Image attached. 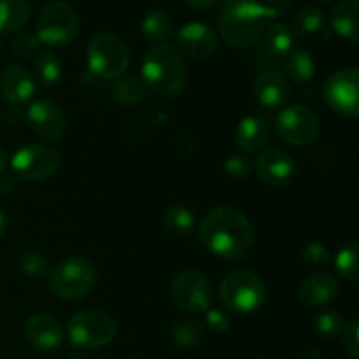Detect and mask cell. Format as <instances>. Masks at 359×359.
<instances>
[{"instance_id": "cell-1", "label": "cell", "mask_w": 359, "mask_h": 359, "mask_svg": "<svg viewBox=\"0 0 359 359\" xmlns=\"http://www.w3.org/2000/svg\"><path fill=\"white\" fill-rule=\"evenodd\" d=\"M200 242L214 256L242 259L252 251L255 230L237 207L217 205L207 212L198 230Z\"/></svg>"}, {"instance_id": "cell-2", "label": "cell", "mask_w": 359, "mask_h": 359, "mask_svg": "<svg viewBox=\"0 0 359 359\" xmlns=\"http://www.w3.org/2000/svg\"><path fill=\"white\" fill-rule=\"evenodd\" d=\"M269 21L265 7L258 0H224L217 14L221 37L235 49L255 46Z\"/></svg>"}, {"instance_id": "cell-3", "label": "cell", "mask_w": 359, "mask_h": 359, "mask_svg": "<svg viewBox=\"0 0 359 359\" xmlns=\"http://www.w3.org/2000/svg\"><path fill=\"white\" fill-rule=\"evenodd\" d=\"M142 77L146 88L161 97H177L188 79L184 58L170 44H156L144 55Z\"/></svg>"}, {"instance_id": "cell-4", "label": "cell", "mask_w": 359, "mask_h": 359, "mask_svg": "<svg viewBox=\"0 0 359 359\" xmlns=\"http://www.w3.org/2000/svg\"><path fill=\"white\" fill-rule=\"evenodd\" d=\"M97 269L83 256H72L60 262L51 270L48 287L55 297L65 302L84 300L97 286Z\"/></svg>"}, {"instance_id": "cell-5", "label": "cell", "mask_w": 359, "mask_h": 359, "mask_svg": "<svg viewBox=\"0 0 359 359\" xmlns=\"http://www.w3.org/2000/svg\"><path fill=\"white\" fill-rule=\"evenodd\" d=\"M130 65V49L119 35L97 34L88 44V67L104 81H118Z\"/></svg>"}, {"instance_id": "cell-6", "label": "cell", "mask_w": 359, "mask_h": 359, "mask_svg": "<svg viewBox=\"0 0 359 359\" xmlns=\"http://www.w3.org/2000/svg\"><path fill=\"white\" fill-rule=\"evenodd\" d=\"M219 298L230 311L237 314H251L265 304L266 286L255 272L233 270L221 280Z\"/></svg>"}, {"instance_id": "cell-7", "label": "cell", "mask_w": 359, "mask_h": 359, "mask_svg": "<svg viewBox=\"0 0 359 359\" xmlns=\"http://www.w3.org/2000/svg\"><path fill=\"white\" fill-rule=\"evenodd\" d=\"M118 332L114 318L105 311L88 309L72 316L69 321V337L81 349H100L112 342Z\"/></svg>"}, {"instance_id": "cell-8", "label": "cell", "mask_w": 359, "mask_h": 359, "mask_svg": "<svg viewBox=\"0 0 359 359\" xmlns=\"http://www.w3.org/2000/svg\"><path fill=\"white\" fill-rule=\"evenodd\" d=\"M79 30V18L72 6L63 0L48 4L41 11L37 20L39 42L53 48L67 46L76 39Z\"/></svg>"}, {"instance_id": "cell-9", "label": "cell", "mask_w": 359, "mask_h": 359, "mask_svg": "<svg viewBox=\"0 0 359 359\" xmlns=\"http://www.w3.org/2000/svg\"><path fill=\"white\" fill-rule=\"evenodd\" d=\"M277 133L293 146H307L318 139L321 132V119L309 105L293 104L284 107L276 118Z\"/></svg>"}, {"instance_id": "cell-10", "label": "cell", "mask_w": 359, "mask_h": 359, "mask_svg": "<svg viewBox=\"0 0 359 359\" xmlns=\"http://www.w3.org/2000/svg\"><path fill=\"white\" fill-rule=\"evenodd\" d=\"M326 105L347 118L359 116V70L356 67L337 70L323 86Z\"/></svg>"}, {"instance_id": "cell-11", "label": "cell", "mask_w": 359, "mask_h": 359, "mask_svg": "<svg viewBox=\"0 0 359 359\" xmlns=\"http://www.w3.org/2000/svg\"><path fill=\"white\" fill-rule=\"evenodd\" d=\"M60 154L46 144H28L20 147L11 160L14 174L23 181H41L60 168Z\"/></svg>"}, {"instance_id": "cell-12", "label": "cell", "mask_w": 359, "mask_h": 359, "mask_svg": "<svg viewBox=\"0 0 359 359\" xmlns=\"http://www.w3.org/2000/svg\"><path fill=\"white\" fill-rule=\"evenodd\" d=\"M172 302L188 314H202L210 305V284L203 273L184 270L172 283Z\"/></svg>"}, {"instance_id": "cell-13", "label": "cell", "mask_w": 359, "mask_h": 359, "mask_svg": "<svg viewBox=\"0 0 359 359\" xmlns=\"http://www.w3.org/2000/svg\"><path fill=\"white\" fill-rule=\"evenodd\" d=\"M255 168L259 179L272 188H286L297 177V163L283 149L263 151L256 158Z\"/></svg>"}, {"instance_id": "cell-14", "label": "cell", "mask_w": 359, "mask_h": 359, "mask_svg": "<svg viewBox=\"0 0 359 359\" xmlns=\"http://www.w3.org/2000/svg\"><path fill=\"white\" fill-rule=\"evenodd\" d=\"M177 44L186 56L193 60H207L216 55L219 39L210 25L202 21L186 23L177 32Z\"/></svg>"}, {"instance_id": "cell-15", "label": "cell", "mask_w": 359, "mask_h": 359, "mask_svg": "<svg viewBox=\"0 0 359 359\" xmlns=\"http://www.w3.org/2000/svg\"><path fill=\"white\" fill-rule=\"evenodd\" d=\"M258 42L259 46L255 53V58L263 65L273 69V65H279L291 55L294 35L290 27L283 23H276L265 28Z\"/></svg>"}, {"instance_id": "cell-16", "label": "cell", "mask_w": 359, "mask_h": 359, "mask_svg": "<svg viewBox=\"0 0 359 359\" xmlns=\"http://www.w3.org/2000/svg\"><path fill=\"white\" fill-rule=\"evenodd\" d=\"M32 130L46 140H60L67 130V118L62 109L51 100H37L28 109Z\"/></svg>"}, {"instance_id": "cell-17", "label": "cell", "mask_w": 359, "mask_h": 359, "mask_svg": "<svg viewBox=\"0 0 359 359\" xmlns=\"http://www.w3.org/2000/svg\"><path fill=\"white\" fill-rule=\"evenodd\" d=\"M25 337L37 351H55L63 342V326L49 314H35L25 325Z\"/></svg>"}, {"instance_id": "cell-18", "label": "cell", "mask_w": 359, "mask_h": 359, "mask_svg": "<svg viewBox=\"0 0 359 359\" xmlns=\"http://www.w3.org/2000/svg\"><path fill=\"white\" fill-rule=\"evenodd\" d=\"M339 294V280L330 273H316V276L307 277L298 287V302L311 309L325 307L335 302Z\"/></svg>"}, {"instance_id": "cell-19", "label": "cell", "mask_w": 359, "mask_h": 359, "mask_svg": "<svg viewBox=\"0 0 359 359\" xmlns=\"http://www.w3.org/2000/svg\"><path fill=\"white\" fill-rule=\"evenodd\" d=\"M290 83L276 69H266L255 81V98L259 105L269 109L280 107L290 98Z\"/></svg>"}, {"instance_id": "cell-20", "label": "cell", "mask_w": 359, "mask_h": 359, "mask_svg": "<svg viewBox=\"0 0 359 359\" xmlns=\"http://www.w3.org/2000/svg\"><path fill=\"white\" fill-rule=\"evenodd\" d=\"M0 90L7 102L14 105H23L35 93L34 77L25 67L9 65L0 77Z\"/></svg>"}, {"instance_id": "cell-21", "label": "cell", "mask_w": 359, "mask_h": 359, "mask_svg": "<svg viewBox=\"0 0 359 359\" xmlns=\"http://www.w3.org/2000/svg\"><path fill=\"white\" fill-rule=\"evenodd\" d=\"M270 139V126L265 118L258 114L245 116L235 128V144L244 153H256Z\"/></svg>"}, {"instance_id": "cell-22", "label": "cell", "mask_w": 359, "mask_h": 359, "mask_svg": "<svg viewBox=\"0 0 359 359\" xmlns=\"http://www.w3.org/2000/svg\"><path fill=\"white\" fill-rule=\"evenodd\" d=\"M358 0H340L332 11V27L340 37L351 42L359 41V23H358Z\"/></svg>"}, {"instance_id": "cell-23", "label": "cell", "mask_w": 359, "mask_h": 359, "mask_svg": "<svg viewBox=\"0 0 359 359\" xmlns=\"http://www.w3.org/2000/svg\"><path fill=\"white\" fill-rule=\"evenodd\" d=\"M142 34L147 41L154 44H167V41H170L175 35L170 14L165 9L151 11L142 21Z\"/></svg>"}, {"instance_id": "cell-24", "label": "cell", "mask_w": 359, "mask_h": 359, "mask_svg": "<svg viewBox=\"0 0 359 359\" xmlns=\"http://www.w3.org/2000/svg\"><path fill=\"white\" fill-rule=\"evenodd\" d=\"M30 20L25 0H0V34H16Z\"/></svg>"}, {"instance_id": "cell-25", "label": "cell", "mask_w": 359, "mask_h": 359, "mask_svg": "<svg viewBox=\"0 0 359 359\" xmlns=\"http://www.w3.org/2000/svg\"><path fill=\"white\" fill-rule=\"evenodd\" d=\"M326 18L325 13L319 6L309 4V6L302 7L293 18V25H291V32L298 37H307V35H314L325 28Z\"/></svg>"}, {"instance_id": "cell-26", "label": "cell", "mask_w": 359, "mask_h": 359, "mask_svg": "<svg viewBox=\"0 0 359 359\" xmlns=\"http://www.w3.org/2000/svg\"><path fill=\"white\" fill-rule=\"evenodd\" d=\"M286 65V74L293 83L305 84L316 76V60L305 49L291 51V55L284 60Z\"/></svg>"}, {"instance_id": "cell-27", "label": "cell", "mask_w": 359, "mask_h": 359, "mask_svg": "<svg viewBox=\"0 0 359 359\" xmlns=\"http://www.w3.org/2000/svg\"><path fill=\"white\" fill-rule=\"evenodd\" d=\"M163 226L172 237L186 238L195 228V216L184 205H172L163 214Z\"/></svg>"}, {"instance_id": "cell-28", "label": "cell", "mask_w": 359, "mask_h": 359, "mask_svg": "<svg viewBox=\"0 0 359 359\" xmlns=\"http://www.w3.org/2000/svg\"><path fill=\"white\" fill-rule=\"evenodd\" d=\"M205 326L198 319H181L172 328V342L181 349H191L203 340Z\"/></svg>"}, {"instance_id": "cell-29", "label": "cell", "mask_w": 359, "mask_h": 359, "mask_svg": "<svg viewBox=\"0 0 359 359\" xmlns=\"http://www.w3.org/2000/svg\"><path fill=\"white\" fill-rule=\"evenodd\" d=\"M112 97L126 105L139 104L146 98V84L135 76L119 77L118 83L112 88Z\"/></svg>"}, {"instance_id": "cell-30", "label": "cell", "mask_w": 359, "mask_h": 359, "mask_svg": "<svg viewBox=\"0 0 359 359\" xmlns=\"http://www.w3.org/2000/svg\"><path fill=\"white\" fill-rule=\"evenodd\" d=\"M358 258H359L358 242H351V244L344 245L335 258V266L340 272V276H342L344 279L351 280V283H356L359 277Z\"/></svg>"}, {"instance_id": "cell-31", "label": "cell", "mask_w": 359, "mask_h": 359, "mask_svg": "<svg viewBox=\"0 0 359 359\" xmlns=\"http://www.w3.org/2000/svg\"><path fill=\"white\" fill-rule=\"evenodd\" d=\"M35 77L44 86H53L62 77V63L51 53H42L35 60Z\"/></svg>"}, {"instance_id": "cell-32", "label": "cell", "mask_w": 359, "mask_h": 359, "mask_svg": "<svg viewBox=\"0 0 359 359\" xmlns=\"http://www.w3.org/2000/svg\"><path fill=\"white\" fill-rule=\"evenodd\" d=\"M314 330L325 339H335V337L342 335L344 332L342 316L333 309L321 311L314 318Z\"/></svg>"}, {"instance_id": "cell-33", "label": "cell", "mask_w": 359, "mask_h": 359, "mask_svg": "<svg viewBox=\"0 0 359 359\" xmlns=\"http://www.w3.org/2000/svg\"><path fill=\"white\" fill-rule=\"evenodd\" d=\"M18 266H20L21 273H25L27 277L34 279V277H41L48 272L49 263L42 252L27 251L20 256V259H18Z\"/></svg>"}, {"instance_id": "cell-34", "label": "cell", "mask_w": 359, "mask_h": 359, "mask_svg": "<svg viewBox=\"0 0 359 359\" xmlns=\"http://www.w3.org/2000/svg\"><path fill=\"white\" fill-rule=\"evenodd\" d=\"M298 259L304 263L309 269H323L330 263V252L328 249L325 248L319 242H312V244H307L298 255Z\"/></svg>"}, {"instance_id": "cell-35", "label": "cell", "mask_w": 359, "mask_h": 359, "mask_svg": "<svg viewBox=\"0 0 359 359\" xmlns=\"http://www.w3.org/2000/svg\"><path fill=\"white\" fill-rule=\"evenodd\" d=\"M252 172V163L245 154H233L224 161V174L230 179H245Z\"/></svg>"}, {"instance_id": "cell-36", "label": "cell", "mask_w": 359, "mask_h": 359, "mask_svg": "<svg viewBox=\"0 0 359 359\" xmlns=\"http://www.w3.org/2000/svg\"><path fill=\"white\" fill-rule=\"evenodd\" d=\"M39 46L37 35L34 34H20L11 44V51L16 58H30L35 55Z\"/></svg>"}, {"instance_id": "cell-37", "label": "cell", "mask_w": 359, "mask_h": 359, "mask_svg": "<svg viewBox=\"0 0 359 359\" xmlns=\"http://www.w3.org/2000/svg\"><path fill=\"white\" fill-rule=\"evenodd\" d=\"M342 342L344 349L353 359L359 358V325L358 321L351 323L347 328H344L342 332Z\"/></svg>"}, {"instance_id": "cell-38", "label": "cell", "mask_w": 359, "mask_h": 359, "mask_svg": "<svg viewBox=\"0 0 359 359\" xmlns=\"http://www.w3.org/2000/svg\"><path fill=\"white\" fill-rule=\"evenodd\" d=\"M207 325L216 333H224L230 328V318L221 309H207Z\"/></svg>"}, {"instance_id": "cell-39", "label": "cell", "mask_w": 359, "mask_h": 359, "mask_svg": "<svg viewBox=\"0 0 359 359\" xmlns=\"http://www.w3.org/2000/svg\"><path fill=\"white\" fill-rule=\"evenodd\" d=\"M263 7L269 20H273V18L284 16L291 9V0H265Z\"/></svg>"}, {"instance_id": "cell-40", "label": "cell", "mask_w": 359, "mask_h": 359, "mask_svg": "<svg viewBox=\"0 0 359 359\" xmlns=\"http://www.w3.org/2000/svg\"><path fill=\"white\" fill-rule=\"evenodd\" d=\"M184 4H188L189 7L198 11H205V9H212L219 0H182Z\"/></svg>"}, {"instance_id": "cell-41", "label": "cell", "mask_w": 359, "mask_h": 359, "mask_svg": "<svg viewBox=\"0 0 359 359\" xmlns=\"http://www.w3.org/2000/svg\"><path fill=\"white\" fill-rule=\"evenodd\" d=\"M7 226H9V221H7V216L2 212V210H0V237H2V235L6 233Z\"/></svg>"}, {"instance_id": "cell-42", "label": "cell", "mask_w": 359, "mask_h": 359, "mask_svg": "<svg viewBox=\"0 0 359 359\" xmlns=\"http://www.w3.org/2000/svg\"><path fill=\"white\" fill-rule=\"evenodd\" d=\"M6 165H7V154H6V151H4L2 147H0V174H2V172H4Z\"/></svg>"}, {"instance_id": "cell-43", "label": "cell", "mask_w": 359, "mask_h": 359, "mask_svg": "<svg viewBox=\"0 0 359 359\" xmlns=\"http://www.w3.org/2000/svg\"><path fill=\"white\" fill-rule=\"evenodd\" d=\"M67 359H90V358H86L84 356V354H79V353H74V354H70L69 358Z\"/></svg>"}, {"instance_id": "cell-44", "label": "cell", "mask_w": 359, "mask_h": 359, "mask_svg": "<svg viewBox=\"0 0 359 359\" xmlns=\"http://www.w3.org/2000/svg\"><path fill=\"white\" fill-rule=\"evenodd\" d=\"M318 2H323V4H326V2H332V0H318Z\"/></svg>"}, {"instance_id": "cell-45", "label": "cell", "mask_w": 359, "mask_h": 359, "mask_svg": "<svg viewBox=\"0 0 359 359\" xmlns=\"http://www.w3.org/2000/svg\"><path fill=\"white\" fill-rule=\"evenodd\" d=\"M0 51H2V41H0Z\"/></svg>"}]
</instances>
